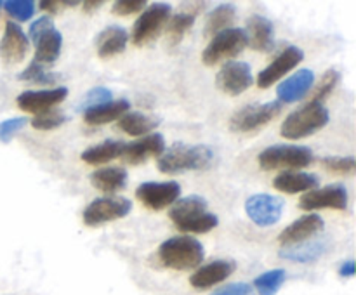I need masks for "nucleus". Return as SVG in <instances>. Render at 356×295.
I'll return each instance as SVG.
<instances>
[{"label": "nucleus", "instance_id": "nucleus-1", "mask_svg": "<svg viewBox=\"0 0 356 295\" xmlns=\"http://www.w3.org/2000/svg\"><path fill=\"white\" fill-rule=\"evenodd\" d=\"M214 162V151L209 146H190L184 142H176L159 156L160 172L179 174L188 170H205Z\"/></svg>", "mask_w": 356, "mask_h": 295}, {"label": "nucleus", "instance_id": "nucleus-2", "mask_svg": "<svg viewBox=\"0 0 356 295\" xmlns=\"http://www.w3.org/2000/svg\"><path fill=\"white\" fill-rule=\"evenodd\" d=\"M159 260L162 266L176 271H190L202 264L205 257L204 245L193 236H172L159 246Z\"/></svg>", "mask_w": 356, "mask_h": 295}, {"label": "nucleus", "instance_id": "nucleus-3", "mask_svg": "<svg viewBox=\"0 0 356 295\" xmlns=\"http://www.w3.org/2000/svg\"><path fill=\"white\" fill-rule=\"evenodd\" d=\"M329 110L320 103H308L306 106L292 111L282 124V135L285 139L298 141L301 137L315 134L316 130L329 124Z\"/></svg>", "mask_w": 356, "mask_h": 295}, {"label": "nucleus", "instance_id": "nucleus-4", "mask_svg": "<svg viewBox=\"0 0 356 295\" xmlns=\"http://www.w3.org/2000/svg\"><path fill=\"white\" fill-rule=\"evenodd\" d=\"M30 38L35 44L33 62L42 66L52 65L61 54L63 37L59 30H56L51 16H42L31 23Z\"/></svg>", "mask_w": 356, "mask_h": 295}, {"label": "nucleus", "instance_id": "nucleus-5", "mask_svg": "<svg viewBox=\"0 0 356 295\" xmlns=\"http://www.w3.org/2000/svg\"><path fill=\"white\" fill-rule=\"evenodd\" d=\"M257 162L263 170L302 169L313 162V151L306 146L275 144L261 151Z\"/></svg>", "mask_w": 356, "mask_h": 295}, {"label": "nucleus", "instance_id": "nucleus-6", "mask_svg": "<svg viewBox=\"0 0 356 295\" xmlns=\"http://www.w3.org/2000/svg\"><path fill=\"white\" fill-rule=\"evenodd\" d=\"M247 47V35L243 28H228L214 35L211 44L202 52V61L207 66H214L225 59H233Z\"/></svg>", "mask_w": 356, "mask_h": 295}, {"label": "nucleus", "instance_id": "nucleus-7", "mask_svg": "<svg viewBox=\"0 0 356 295\" xmlns=\"http://www.w3.org/2000/svg\"><path fill=\"white\" fill-rule=\"evenodd\" d=\"M282 111V104L278 101L264 104H249L236 111L229 118V128L238 134H249L263 128L264 125L270 124L273 118H277Z\"/></svg>", "mask_w": 356, "mask_h": 295}, {"label": "nucleus", "instance_id": "nucleus-8", "mask_svg": "<svg viewBox=\"0 0 356 295\" xmlns=\"http://www.w3.org/2000/svg\"><path fill=\"white\" fill-rule=\"evenodd\" d=\"M170 17V6L169 3H152L145 12L139 16L132 26L131 40L136 47H145V45L152 44L162 31L163 24L169 21Z\"/></svg>", "mask_w": 356, "mask_h": 295}, {"label": "nucleus", "instance_id": "nucleus-9", "mask_svg": "<svg viewBox=\"0 0 356 295\" xmlns=\"http://www.w3.org/2000/svg\"><path fill=\"white\" fill-rule=\"evenodd\" d=\"M131 200L122 196H103L90 201L83 210V224L96 228V226L106 224V222L117 221L125 217L131 212Z\"/></svg>", "mask_w": 356, "mask_h": 295}, {"label": "nucleus", "instance_id": "nucleus-10", "mask_svg": "<svg viewBox=\"0 0 356 295\" xmlns=\"http://www.w3.org/2000/svg\"><path fill=\"white\" fill-rule=\"evenodd\" d=\"M181 196V186L176 180H167V183H143L136 189V198L141 201L145 207L152 210H162L169 205L176 203Z\"/></svg>", "mask_w": 356, "mask_h": 295}, {"label": "nucleus", "instance_id": "nucleus-11", "mask_svg": "<svg viewBox=\"0 0 356 295\" xmlns=\"http://www.w3.org/2000/svg\"><path fill=\"white\" fill-rule=\"evenodd\" d=\"M245 212L254 224L261 228L277 224L284 214V200L268 193L252 194L245 201Z\"/></svg>", "mask_w": 356, "mask_h": 295}, {"label": "nucleus", "instance_id": "nucleus-12", "mask_svg": "<svg viewBox=\"0 0 356 295\" xmlns=\"http://www.w3.org/2000/svg\"><path fill=\"white\" fill-rule=\"evenodd\" d=\"M348 200H350L348 189L343 184H330L322 189H312L302 194L299 208H302V210H320V208L346 210Z\"/></svg>", "mask_w": 356, "mask_h": 295}, {"label": "nucleus", "instance_id": "nucleus-13", "mask_svg": "<svg viewBox=\"0 0 356 295\" xmlns=\"http://www.w3.org/2000/svg\"><path fill=\"white\" fill-rule=\"evenodd\" d=\"M252 69L247 62L228 61L216 76V85L228 96H240L252 85Z\"/></svg>", "mask_w": 356, "mask_h": 295}, {"label": "nucleus", "instance_id": "nucleus-14", "mask_svg": "<svg viewBox=\"0 0 356 295\" xmlns=\"http://www.w3.org/2000/svg\"><path fill=\"white\" fill-rule=\"evenodd\" d=\"M66 96H68L66 87H58V89L51 90H26L17 96L16 103L17 108L26 113L40 115L44 111L54 110V106L66 99Z\"/></svg>", "mask_w": 356, "mask_h": 295}, {"label": "nucleus", "instance_id": "nucleus-15", "mask_svg": "<svg viewBox=\"0 0 356 295\" xmlns=\"http://www.w3.org/2000/svg\"><path fill=\"white\" fill-rule=\"evenodd\" d=\"M302 59H305L302 49L291 45V47L285 49L280 56H277L270 66H266V68L257 75V85H259L261 89H268V87L273 85L275 82H278L282 76L287 75L291 69H294Z\"/></svg>", "mask_w": 356, "mask_h": 295}, {"label": "nucleus", "instance_id": "nucleus-16", "mask_svg": "<svg viewBox=\"0 0 356 295\" xmlns=\"http://www.w3.org/2000/svg\"><path fill=\"white\" fill-rule=\"evenodd\" d=\"M165 151V139L162 134H148L146 137H141L139 141L124 144V149L120 153V158L124 162L139 165L146 162L148 158H156Z\"/></svg>", "mask_w": 356, "mask_h": 295}, {"label": "nucleus", "instance_id": "nucleus-17", "mask_svg": "<svg viewBox=\"0 0 356 295\" xmlns=\"http://www.w3.org/2000/svg\"><path fill=\"white\" fill-rule=\"evenodd\" d=\"M28 47H30V42H28V37L21 30L19 24L9 21L6 24L2 40H0V58H2V61L6 65H17L24 59Z\"/></svg>", "mask_w": 356, "mask_h": 295}, {"label": "nucleus", "instance_id": "nucleus-18", "mask_svg": "<svg viewBox=\"0 0 356 295\" xmlns=\"http://www.w3.org/2000/svg\"><path fill=\"white\" fill-rule=\"evenodd\" d=\"M325 222L320 215L316 214H308V215H302L301 219L292 222L291 226L284 229L278 236V242L282 243L284 246H292V245H298V243H305L306 239L315 236L316 233L322 231Z\"/></svg>", "mask_w": 356, "mask_h": 295}, {"label": "nucleus", "instance_id": "nucleus-19", "mask_svg": "<svg viewBox=\"0 0 356 295\" xmlns=\"http://www.w3.org/2000/svg\"><path fill=\"white\" fill-rule=\"evenodd\" d=\"M236 264L233 260H214V262H209L205 266L198 267L190 278L191 287H195L197 290H205V288H211L214 285L221 283L226 278H229L235 271Z\"/></svg>", "mask_w": 356, "mask_h": 295}, {"label": "nucleus", "instance_id": "nucleus-20", "mask_svg": "<svg viewBox=\"0 0 356 295\" xmlns=\"http://www.w3.org/2000/svg\"><path fill=\"white\" fill-rule=\"evenodd\" d=\"M313 83H315V73L308 68L299 69V71H296L294 75L289 76L287 80H284V82L278 85V103L289 104L302 99V97L309 92Z\"/></svg>", "mask_w": 356, "mask_h": 295}, {"label": "nucleus", "instance_id": "nucleus-21", "mask_svg": "<svg viewBox=\"0 0 356 295\" xmlns=\"http://www.w3.org/2000/svg\"><path fill=\"white\" fill-rule=\"evenodd\" d=\"M273 23L268 17L250 16L247 21V45L254 49V51H270L273 47Z\"/></svg>", "mask_w": 356, "mask_h": 295}, {"label": "nucleus", "instance_id": "nucleus-22", "mask_svg": "<svg viewBox=\"0 0 356 295\" xmlns=\"http://www.w3.org/2000/svg\"><path fill=\"white\" fill-rule=\"evenodd\" d=\"M127 40L129 35L124 28L117 26V24L106 26L96 38L97 56H99L101 59H111L113 56L125 51Z\"/></svg>", "mask_w": 356, "mask_h": 295}, {"label": "nucleus", "instance_id": "nucleus-23", "mask_svg": "<svg viewBox=\"0 0 356 295\" xmlns=\"http://www.w3.org/2000/svg\"><path fill=\"white\" fill-rule=\"evenodd\" d=\"M204 212H207V201H205V198L198 196V194H190V196H184L181 200H177L176 203H172V207L169 210V217L176 224V228L181 229L191 219L198 217Z\"/></svg>", "mask_w": 356, "mask_h": 295}, {"label": "nucleus", "instance_id": "nucleus-24", "mask_svg": "<svg viewBox=\"0 0 356 295\" xmlns=\"http://www.w3.org/2000/svg\"><path fill=\"white\" fill-rule=\"evenodd\" d=\"M329 250V243L327 239H315V242H306V243H298V245L292 246H284V248L278 252V255L282 259L292 260V262H315L318 260L323 253Z\"/></svg>", "mask_w": 356, "mask_h": 295}, {"label": "nucleus", "instance_id": "nucleus-25", "mask_svg": "<svg viewBox=\"0 0 356 295\" xmlns=\"http://www.w3.org/2000/svg\"><path fill=\"white\" fill-rule=\"evenodd\" d=\"M129 108H131V103L127 99L110 101V103L99 104V106L83 111V118H86V124L89 125H104L113 120H120L127 113Z\"/></svg>", "mask_w": 356, "mask_h": 295}, {"label": "nucleus", "instance_id": "nucleus-26", "mask_svg": "<svg viewBox=\"0 0 356 295\" xmlns=\"http://www.w3.org/2000/svg\"><path fill=\"white\" fill-rule=\"evenodd\" d=\"M318 177L308 172H282L275 177L273 186L282 193H301V191H312L318 186Z\"/></svg>", "mask_w": 356, "mask_h": 295}, {"label": "nucleus", "instance_id": "nucleus-27", "mask_svg": "<svg viewBox=\"0 0 356 295\" xmlns=\"http://www.w3.org/2000/svg\"><path fill=\"white\" fill-rule=\"evenodd\" d=\"M90 184L103 193H117L127 186V172L122 167H104L90 174Z\"/></svg>", "mask_w": 356, "mask_h": 295}, {"label": "nucleus", "instance_id": "nucleus-28", "mask_svg": "<svg viewBox=\"0 0 356 295\" xmlns=\"http://www.w3.org/2000/svg\"><path fill=\"white\" fill-rule=\"evenodd\" d=\"M125 142L115 141V139H106L96 146H90L82 153V160L89 165H103V163L111 162L113 158L120 156Z\"/></svg>", "mask_w": 356, "mask_h": 295}, {"label": "nucleus", "instance_id": "nucleus-29", "mask_svg": "<svg viewBox=\"0 0 356 295\" xmlns=\"http://www.w3.org/2000/svg\"><path fill=\"white\" fill-rule=\"evenodd\" d=\"M160 125V120L155 117H148L139 111H132V113H125L124 117L118 120V128L124 130L129 135H145L152 134L156 127Z\"/></svg>", "mask_w": 356, "mask_h": 295}, {"label": "nucleus", "instance_id": "nucleus-30", "mask_svg": "<svg viewBox=\"0 0 356 295\" xmlns=\"http://www.w3.org/2000/svg\"><path fill=\"white\" fill-rule=\"evenodd\" d=\"M236 17V9L233 3H221L216 7L207 17V26H205V35L214 37L221 31L228 30V24L233 23Z\"/></svg>", "mask_w": 356, "mask_h": 295}, {"label": "nucleus", "instance_id": "nucleus-31", "mask_svg": "<svg viewBox=\"0 0 356 295\" xmlns=\"http://www.w3.org/2000/svg\"><path fill=\"white\" fill-rule=\"evenodd\" d=\"M285 280H287L285 269H271L257 276L254 280V287L259 295H277Z\"/></svg>", "mask_w": 356, "mask_h": 295}, {"label": "nucleus", "instance_id": "nucleus-32", "mask_svg": "<svg viewBox=\"0 0 356 295\" xmlns=\"http://www.w3.org/2000/svg\"><path fill=\"white\" fill-rule=\"evenodd\" d=\"M167 23H169L167 24V40H169L170 47H174L183 40L186 31L193 26L195 16H191L190 12H179L170 17Z\"/></svg>", "mask_w": 356, "mask_h": 295}, {"label": "nucleus", "instance_id": "nucleus-33", "mask_svg": "<svg viewBox=\"0 0 356 295\" xmlns=\"http://www.w3.org/2000/svg\"><path fill=\"white\" fill-rule=\"evenodd\" d=\"M17 78L23 80V82L40 83V85H52V83H56L59 78H61V75L56 71H49L45 66L31 61L30 66L17 75Z\"/></svg>", "mask_w": 356, "mask_h": 295}, {"label": "nucleus", "instance_id": "nucleus-34", "mask_svg": "<svg viewBox=\"0 0 356 295\" xmlns=\"http://www.w3.org/2000/svg\"><path fill=\"white\" fill-rule=\"evenodd\" d=\"M339 80H341V73L337 71V69H334V68L327 69V71L323 73L322 78H320L318 85H316L315 90H313L312 103L322 104V101L325 99V97H329V94L336 89V85L339 83Z\"/></svg>", "mask_w": 356, "mask_h": 295}, {"label": "nucleus", "instance_id": "nucleus-35", "mask_svg": "<svg viewBox=\"0 0 356 295\" xmlns=\"http://www.w3.org/2000/svg\"><path fill=\"white\" fill-rule=\"evenodd\" d=\"M66 121L65 113H61L59 110H49L44 111L40 115H35V118L31 120V127L37 128V130H54V128L61 127Z\"/></svg>", "mask_w": 356, "mask_h": 295}, {"label": "nucleus", "instance_id": "nucleus-36", "mask_svg": "<svg viewBox=\"0 0 356 295\" xmlns=\"http://www.w3.org/2000/svg\"><path fill=\"white\" fill-rule=\"evenodd\" d=\"M322 167L332 174L350 176L356 170V160L353 156H325L322 158Z\"/></svg>", "mask_w": 356, "mask_h": 295}, {"label": "nucleus", "instance_id": "nucleus-37", "mask_svg": "<svg viewBox=\"0 0 356 295\" xmlns=\"http://www.w3.org/2000/svg\"><path fill=\"white\" fill-rule=\"evenodd\" d=\"M218 224H219L218 215L211 214V212H204V214H200L198 217L191 219V221L188 222V224H184L183 228L179 229V231H183V233H207V231H211V229H214Z\"/></svg>", "mask_w": 356, "mask_h": 295}, {"label": "nucleus", "instance_id": "nucleus-38", "mask_svg": "<svg viewBox=\"0 0 356 295\" xmlns=\"http://www.w3.org/2000/svg\"><path fill=\"white\" fill-rule=\"evenodd\" d=\"M2 7L17 21H28L35 14V3L31 0H9L2 2Z\"/></svg>", "mask_w": 356, "mask_h": 295}, {"label": "nucleus", "instance_id": "nucleus-39", "mask_svg": "<svg viewBox=\"0 0 356 295\" xmlns=\"http://www.w3.org/2000/svg\"><path fill=\"white\" fill-rule=\"evenodd\" d=\"M110 101H111V90L104 89V87H96V89H90L89 92L82 97V101H80L76 110L83 113V111L90 110V108H96L99 106V104L110 103Z\"/></svg>", "mask_w": 356, "mask_h": 295}, {"label": "nucleus", "instance_id": "nucleus-40", "mask_svg": "<svg viewBox=\"0 0 356 295\" xmlns=\"http://www.w3.org/2000/svg\"><path fill=\"white\" fill-rule=\"evenodd\" d=\"M28 124V120L24 117L17 118H9V120L0 121V141L9 142L21 128H24V125Z\"/></svg>", "mask_w": 356, "mask_h": 295}, {"label": "nucleus", "instance_id": "nucleus-41", "mask_svg": "<svg viewBox=\"0 0 356 295\" xmlns=\"http://www.w3.org/2000/svg\"><path fill=\"white\" fill-rule=\"evenodd\" d=\"M146 9L145 0H117L113 3V9L111 12L115 16H131V14L139 12V10Z\"/></svg>", "mask_w": 356, "mask_h": 295}, {"label": "nucleus", "instance_id": "nucleus-42", "mask_svg": "<svg viewBox=\"0 0 356 295\" xmlns=\"http://www.w3.org/2000/svg\"><path fill=\"white\" fill-rule=\"evenodd\" d=\"M254 290L249 283H232L226 287L218 288L214 294L211 295H252Z\"/></svg>", "mask_w": 356, "mask_h": 295}, {"label": "nucleus", "instance_id": "nucleus-43", "mask_svg": "<svg viewBox=\"0 0 356 295\" xmlns=\"http://www.w3.org/2000/svg\"><path fill=\"white\" fill-rule=\"evenodd\" d=\"M79 6V2H61V0H42L40 3H38V7H40V10H45V12H51V14H56L59 12V9H63V7H76Z\"/></svg>", "mask_w": 356, "mask_h": 295}, {"label": "nucleus", "instance_id": "nucleus-44", "mask_svg": "<svg viewBox=\"0 0 356 295\" xmlns=\"http://www.w3.org/2000/svg\"><path fill=\"white\" fill-rule=\"evenodd\" d=\"M355 273H356V267H355V260L353 259H350V260H346V262L341 264V267H339L341 276L351 278V276H355Z\"/></svg>", "mask_w": 356, "mask_h": 295}, {"label": "nucleus", "instance_id": "nucleus-45", "mask_svg": "<svg viewBox=\"0 0 356 295\" xmlns=\"http://www.w3.org/2000/svg\"><path fill=\"white\" fill-rule=\"evenodd\" d=\"M101 6H103V0H87V2L82 3L86 12H94V10H97V7Z\"/></svg>", "mask_w": 356, "mask_h": 295}, {"label": "nucleus", "instance_id": "nucleus-46", "mask_svg": "<svg viewBox=\"0 0 356 295\" xmlns=\"http://www.w3.org/2000/svg\"><path fill=\"white\" fill-rule=\"evenodd\" d=\"M0 7H2V2H0Z\"/></svg>", "mask_w": 356, "mask_h": 295}]
</instances>
